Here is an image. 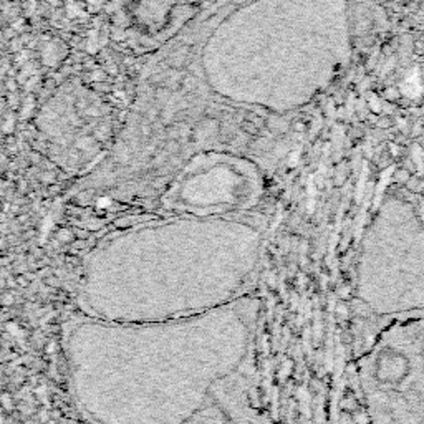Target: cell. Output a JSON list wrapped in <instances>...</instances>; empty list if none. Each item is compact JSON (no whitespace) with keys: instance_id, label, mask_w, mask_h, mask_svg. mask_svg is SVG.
<instances>
[{"instance_id":"6da1fadb","label":"cell","mask_w":424,"mask_h":424,"mask_svg":"<svg viewBox=\"0 0 424 424\" xmlns=\"http://www.w3.org/2000/svg\"><path fill=\"white\" fill-rule=\"evenodd\" d=\"M358 292L378 315L424 314V222L404 199H388L373 219L363 242Z\"/></svg>"},{"instance_id":"7a4b0ae2","label":"cell","mask_w":424,"mask_h":424,"mask_svg":"<svg viewBox=\"0 0 424 424\" xmlns=\"http://www.w3.org/2000/svg\"><path fill=\"white\" fill-rule=\"evenodd\" d=\"M371 424H424V314L394 321L363 358Z\"/></svg>"}]
</instances>
